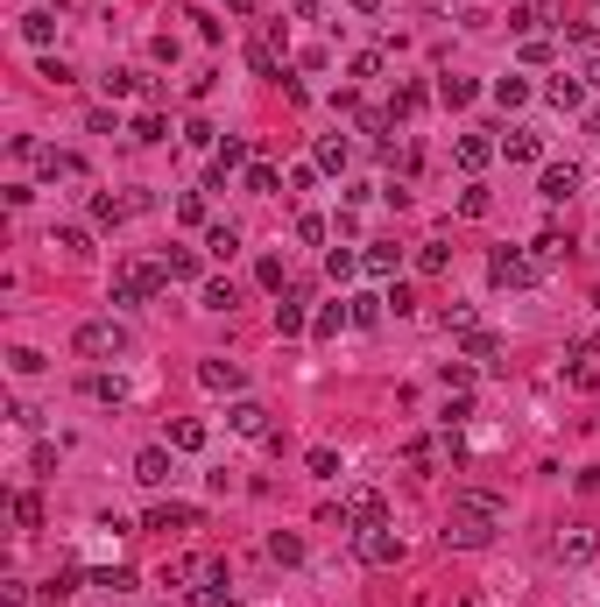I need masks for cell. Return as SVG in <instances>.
Listing matches in <instances>:
<instances>
[{"label": "cell", "mask_w": 600, "mask_h": 607, "mask_svg": "<svg viewBox=\"0 0 600 607\" xmlns=\"http://www.w3.org/2000/svg\"><path fill=\"white\" fill-rule=\"evenodd\" d=\"M71 346H78L85 361H128V325H120V318H85L78 332H71Z\"/></svg>", "instance_id": "cell-1"}, {"label": "cell", "mask_w": 600, "mask_h": 607, "mask_svg": "<svg viewBox=\"0 0 600 607\" xmlns=\"http://www.w3.org/2000/svg\"><path fill=\"white\" fill-rule=\"evenodd\" d=\"M163 262H128L120 276H113V290H107V304H120V311H135V304H149V297H163Z\"/></svg>", "instance_id": "cell-2"}, {"label": "cell", "mask_w": 600, "mask_h": 607, "mask_svg": "<svg viewBox=\"0 0 600 607\" xmlns=\"http://www.w3.org/2000/svg\"><path fill=\"white\" fill-rule=\"evenodd\" d=\"M488 276L502 283V290H530V283H537V262H530L522 247H494V255H488Z\"/></svg>", "instance_id": "cell-3"}, {"label": "cell", "mask_w": 600, "mask_h": 607, "mask_svg": "<svg viewBox=\"0 0 600 607\" xmlns=\"http://www.w3.org/2000/svg\"><path fill=\"white\" fill-rule=\"evenodd\" d=\"M354 551H360V565H403V537L396 529H354Z\"/></svg>", "instance_id": "cell-4"}, {"label": "cell", "mask_w": 600, "mask_h": 607, "mask_svg": "<svg viewBox=\"0 0 600 607\" xmlns=\"http://www.w3.org/2000/svg\"><path fill=\"white\" fill-rule=\"evenodd\" d=\"M488 537H494V523H481V516H460V508L445 516V544H452V551H481Z\"/></svg>", "instance_id": "cell-5"}, {"label": "cell", "mask_w": 600, "mask_h": 607, "mask_svg": "<svg viewBox=\"0 0 600 607\" xmlns=\"http://www.w3.org/2000/svg\"><path fill=\"white\" fill-rule=\"evenodd\" d=\"M452 508H460V516H481V523H502V516H509V502H502L494 487H460Z\"/></svg>", "instance_id": "cell-6"}, {"label": "cell", "mask_w": 600, "mask_h": 607, "mask_svg": "<svg viewBox=\"0 0 600 607\" xmlns=\"http://www.w3.org/2000/svg\"><path fill=\"white\" fill-rule=\"evenodd\" d=\"M135 480H141V487H170V480H177L170 445H141V452H135Z\"/></svg>", "instance_id": "cell-7"}, {"label": "cell", "mask_w": 600, "mask_h": 607, "mask_svg": "<svg viewBox=\"0 0 600 607\" xmlns=\"http://www.w3.org/2000/svg\"><path fill=\"white\" fill-rule=\"evenodd\" d=\"M198 382H205L212 396H241L247 374H241V361H219V353H212V361H198Z\"/></svg>", "instance_id": "cell-8"}, {"label": "cell", "mask_w": 600, "mask_h": 607, "mask_svg": "<svg viewBox=\"0 0 600 607\" xmlns=\"http://www.w3.org/2000/svg\"><path fill=\"white\" fill-rule=\"evenodd\" d=\"M347 523H354V529H382L388 523V502L375 495V487H360L354 502H347Z\"/></svg>", "instance_id": "cell-9"}, {"label": "cell", "mask_w": 600, "mask_h": 607, "mask_svg": "<svg viewBox=\"0 0 600 607\" xmlns=\"http://www.w3.org/2000/svg\"><path fill=\"white\" fill-rule=\"evenodd\" d=\"M283 43H290L283 28H269V36H254V43H247V71H254V78H275V50H283Z\"/></svg>", "instance_id": "cell-10"}, {"label": "cell", "mask_w": 600, "mask_h": 607, "mask_svg": "<svg viewBox=\"0 0 600 607\" xmlns=\"http://www.w3.org/2000/svg\"><path fill=\"white\" fill-rule=\"evenodd\" d=\"M36 170H43L50 184H78V177H85V162L64 156V149H36Z\"/></svg>", "instance_id": "cell-11"}, {"label": "cell", "mask_w": 600, "mask_h": 607, "mask_svg": "<svg viewBox=\"0 0 600 607\" xmlns=\"http://www.w3.org/2000/svg\"><path fill=\"white\" fill-rule=\"evenodd\" d=\"M537 191H544V205H565V198H579V170H573V162H551Z\"/></svg>", "instance_id": "cell-12"}, {"label": "cell", "mask_w": 600, "mask_h": 607, "mask_svg": "<svg viewBox=\"0 0 600 607\" xmlns=\"http://www.w3.org/2000/svg\"><path fill=\"white\" fill-rule=\"evenodd\" d=\"M226 424H233L241 438H275V431H269V410H262V403H233V410H226Z\"/></svg>", "instance_id": "cell-13"}, {"label": "cell", "mask_w": 600, "mask_h": 607, "mask_svg": "<svg viewBox=\"0 0 600 607\" xmlns=\"http://www.w3.org/2000/svg\"><path fill=\"white\" fill-rule=\"evenodd\" d=\"M565 255H573V240H565V234H537V240H530V262H537V276H551Z\"/></svg>", "instance_id": "cell-14"}, {"label": "cell", "mask_w": 600, "mask_h": 607, "mask_svg": "<svg viewBox=\"0 0 600 607\" xmlns=\"http://www.w3.org/2000/svg\"><path fill=\"white\" fill-rule=\"evenodd\" d=\"M149 529H198V508L191 502H156L149 508Z\"/></svg>", "instance_id": "cell-15"}, {"label": "cell", "mask_w": 600, "mask_h": 607, "mask_svg": "<svg viewBox=\"0 0 600 607\" xmlns=\"http://www.w3.org/2000/svg\"><path fill=\"white\" fill-rule=\"evenodd\" d=\"M191 607H233V586H226V565H212V580L191 586Z\"/></svg>", "instance_id": "cell-16"}, {"label": "cell", "mask_w": 600, "mask_h": 607, "mask_svg": "<svg viewBox=\"0 0 600 607\" xmlns=\"http://www.w3.org/2000/svg\"><path fill=\"white\" fill-rule=\"evenodd\" d=\"M594 551H600V537H594V529H565V537H558V558H565V565H586Z\"/></svg>", "instance_id": "cell-17"}, {"label": "cell", "mask_w": 600, "mask_h": 607, "mask_svg": "<svg viewBox=\"0 0 600 607\" xmlns=\"http://www.w3.org/2000/svg\"><path fill=\"white\" fill-rule=\"evenodd\" d=\"M163 445H170V452H198V445H205V424H198V417H177V424L163 431Z\"/></svg>", "instance_id": "cell-18"}, {"label": "cell", "mask_w": 600, "mask_h": 607, "mask_svg": "<svg viewBox=\"0 0 600 607\" xmlns=\"http://www.w3.org/2000/svg\"><path fill=\"white\" fill-rule=\"evenodd\" d=\"M85 396H92V403H113V410H120V403H128V382H120V374H85Z\"/></svg>", "instance_id": "cell-19"}, {"label": "cell", "mask_w": 600, "mask_h": 607, "mask_svg": "<svg viewBox=\"0 0 600 607\" xmlns=\"http://www.w3.org/2000/svg\"><path fill=\"white\" fill-rule=\"evenodd\" d=\"M544 99L558 106V113H579V99H586V85H579V78H551V85H544Z\"/></svg>", "instance_id": "cell-20"}, {"label": "cell", "mask_w": 600, "mask_h": 607, "mask_svg": "<svg viewBox=\"0 0 600 607\" xmlns=\"http://www.w3.org/2000/svg\"><path fill=\"white\" fill-rule=\"evenodd\" d=\"M247 191H254V198H275V191H283V170H275V162H247Z\"/></svg>", "instance_id": "cell-21"}, {"label": "cell", "mask_w": 600, "mask_h": 607, "mask_svg": "<svg viewBox=\"0 0 600 607\" xmlns=\"http://www.w3.org/2000/svg\"><path fill=\"white\" fill-rule=\"evenodd\" d=\"M205 255H212V262H233V255H241V234H233V226H205Z\"/></svg>", "instance_id": "cell-22"}, {"label": "cell", "mask_w": 600, "mask_h": 607, "mask_svg": "<svg viewBox=\"0 0 600 607\" xmlns=\"http://www.w3.org/2000/svg\"><path fill=\"white\" fill-rule=\"evenodd\" d=\"M163 276H170V283H198V255H191V247H170Z\"/></svg>", "instance_id": "cell-23"}, {"label": "cell", "mask_w": 600, "mask_h": 607, "mask_svg": "<svg viewBox=\"0 0 600 607\" xmlns=\"http://www.w3.org/2000/svg\"><path fill=\"white\" fill-rule=\"evenodd\" d=\"M460 353H466V361H494V353H502V340L473 325V332H460Z\"/></svg>", "instance_id": "cell-24"}, {"label": "cell", "mask_w": 600, "mask_h": 607, "mask_svg": "<svg viewBox=\"0 0 600 607\" xmlns=\"http://www.w3.org/2000/svg\"><path fill=\"white\" fill-rule=\"evenodd\" d=\"M275 332H283V340L304 332V297H283V304H275Z\"/></svg>", "instance_id": "cell-25"}, {"label": "cell", "mask_w": 600, "mask_h": 607, "mask_svg": "<svg viewBox=\"0 0 600 607\" xmlns=\"http://www.w3.org/2000/svg\"><path fill=\"white\" fill-rule=\"evenodd\" d=\"M502 156H509V162H537V156H544V141H537V134H509V141H502Z\"/></svg>", "instance_id": "cell-26"}, {"label": "cell", "mask_w": 600, "mask_h": 607, "mask_svg": "<svg viewBox=\"0 0 600 607\" xmlns=\"http://www.w3.org/2000/svg\"><path fill=\"white\" fill-rule=\"evenodd\" d=\"M396 262H403V247H388V240H375V247L360 255V268H367V276H388Z\"/></svg>", "instance_id": "cell-27"}, {"label": "cell", "mask_w": 600, "mask_h": 607, "mask_svg": "<svg viewBox=\"0 0 600 607\" xmlns=\"http://www.w3.org/2000/svg\"><path fill=\"white\" fill-rule=\"evenodd\" d=\"M22 36L36 43V50H50V43H57V22L43 15V7H36V15H22Z\"/></svg>", "instance_id": "cell-28"}, {"label": "cell", "mask_w": 600, "mask_h": 607, "mask_svg": "<svg viewBox=\"0 0 600 607\" xmlns=\"http://www.w3.org/2000/svg\"><path fill=\"white\" fill-rule=\"evenodd\" d=\"M452 156H460V170H481V162L494 156V141H481V134H460V149H452Z\"/></svg>", "instance_id": "cell-29"}, {"label": "cell", "mask_w": 600, "mask_h": 607, "mask_svg": "<svg viewBox=\"0 0 600 607\" xmlns=\"http://www.w3.org/2000/svg\"><path fill=\"white\" fill-rule=\"evenodd\" d=\"M128 198H113V191H99V198H92V219H99V226H120V219H128Z\"/></svg>", "instance_id": "cell-30"}, {"label": "cell", "mask_w": 600, "mask_h": 607, "mask_svg": "<svg viewBox=\"0 0 600 607\" xmlns=\"http://www.w3.org/2000/svg\"><path fill=\"white\" fill-rule=\"evenodd\" d=\"M445 262H452L445 240H424V247H417V268H424V276H445Z\"/></svg>", "instance_id": "cell-31"}, {"label": "cell", "mask_w": 600, "mask_h": 607, "mask_svg": "<svg viewBox=\"0 0 600 607\" xmlns=\"http://www.w3.org/2000/svg\"><path fill=\"white\" fill-rule=\"evenodd\" d=\"M241 162H247V141H241V134H226V141H219V162H212V170H226V177H233Z\"/></svg>", "instance_id": "cell-32"}, {"label": "cell", "mask_w": 600, "mask_h": 607, "mask_svg": "<svg viewBox=\"0 0 600 607\" xmlns=\"http://www.w3.org/2000/svg\"><path fill=\"white\" fill-rule=\"evenodd\" d=\"M424 106H431L424 85H396V106H388V113H424Z\"/></svg>", "instance_id": "cell-33"}, {"label": "cell", "mask_w": 600, "mask_h": 607, "mask_svg": "<svg viewBox=\"0 0 600 607\" xmlns=\"http://www.w3.org/2000/svg\"><path fill=\"white\" fill-rule=\"evenodd\" d=\"M205 311H241V290L233 283H205Z\"/></svg>", "instance_id": "cell-34"}, {"label": "cell", "mask_w": 600, "mask_h": 607, "mask_svg": "<svg viewBox=\"0 0 600 607\" xmlns=\"http://www.w3.org/2000/svg\"><path fill=\"white\" fill-rule=\"evenodd\" d=\"M92 586H107V593H135V572H128V565H107V572H92Z\"/></svg>", "instance_id": "cell-35"}, {"label": "cell", "mask_w": 600, "mask_h": 607, "mask_svg": "<svg viewBox=\"0 0 600 607\" xmlns=\"http://www.w3.org/2000/svg\"><path fill=\"white\" fill-rule=\"evenodd\" d=\"M494 99H502V106H522V99H530V78H516V71H509V78H494Z\"/></svg>", "instance_id": "cell-36"}, {"label": "cell", "mask_w": 600, "mask_h": 607, "mask_svg": "<svg viewBox=\"0 0 600 607\" xmlns=\"http://www.w3.org/2000/svg\"><path fill=\"white\" fill-rule=\"evenodd\" d=\"M50 247H64V255H85V247H92V234H85V226H57Z\"/></svg>", "instance_id": "cell-37"}, {"label": "cell", "mask_w": 600, "mask_h": 607, "mask_svg": "<svg viewBox=\"0 0 600 607\" xmlns=\"http://www.w3.org/2000/svg\"><path fill=\"white\" fill-rule=\"evenodd\" d=\"M163 113H141V120H135V141H141V149H156V141H163Z\"/></svg>", "instance_id": "cell-38"}, {"label": "cell", "mask_w": 600, "mask_h": 607, "mask_svg": "<svg viewBox=\"0 0 600 607\" xmlns=\"http://www.w3.org/2000/svg\"><path fill=\"white\" fill-rule=\"evenodd\" d=\"M318 162H326V170H347V134H326V141H318Z\"/></svg>", "instance_id": "cell-39"}, {"label": "cell", "mask_w": 600, "mask_h": 607, "mask_svg": "<svg viewBox=\"0 0 600 607\" xmlns=\"http://www.w3.org/2000/svg\"><path fill=\"white\" fill-rule=\"evenodd\" d=\"M382 304H388V297H347V311H354V325H375V318H382Z\"/></svg>", "instance_id": "cell-40"}, {"label": "cell", "mask_w": 600, "mask_h": 607, "mask_svg": "<svg viewBox=\"0 0 600 607\" xmlns=\"http://www.w3.org/2000/svg\"><path fill=\"white\" fill-rule=\"evenodd\" d=\"M269 558H275V565H297V558H304V544H297V537H283V529H275V537H269Z\"/></svg>", "instance_id": "cell-41"}, {"label": "cell", "mask_w": 600, "mask_h": 607, "mask_svg": "<svg viewBox=\"0 0 600 607\" xmlns=\"http://www.w3.org/2000/svg\"><path fill=\"white\" fill-rule=\"evenodd\" d=\"M78 586H85V572H78V565H64V572H57L43 593H50V601H64V593H78Z\"/></svg>", "instance_id": "cell-42"}, {"label": "cell", "mask_w": 600, "mask_h": 607, "mask_svg": "<svg viewBox=\"0 0 600 607\" xmlns=\"http://www.w3.org/2000/svg\"><path fill=\"white\" fill-rule=\"evenodd\" d=\"M339 325H354V311H347V304H326V311H318V340H332Z\"/></svg>", "instance_id": "cell-43"}, {"label": "cell", "mask_w": 600, "mask_h": 607, "mask_svg": "<svg viewBox=\"0 0 600 607\" xmlns=\"http://www.w3.org/2000/svg\"><path fill=\"white\" fill-rule=\"evenodd\" d=\"M311 474H318V480H339V452H332V445H311Z\"/></svg>", "instance_id": "cell-44"}, {"label": "cell", "mask_w": 600, "mask_h": 607, "mask_svg": "<svg viewBox=\"0 0 600 607\" xmlns=\"http://www.w3.org/2000/svg\"><path fill=\"white\" fill-rule=\"evenodd\" d=\"M177 219H184V226H205V198H198V191H184V198H177Z\"/></svg>", "instance_id": "cell-45"}, {"label": "cell", "mask_w": 600, "mask_h": 607, "mask_svg": "<svg viewBox=\"0 0 600 607\" xmlns=\"http://www.w3.org/2000/svg\"><path fill=\"white\" fill-rule=\"evenodd\" d=\"M438 99H445V106H466V99H473V85H466V78H438Z\"/></svg>", "instance_id": "cell-46"}, {"label": "cell", "mask_w": 600, "mask_h": 607, "mask_svg": "<svg viewBox=\"0 0 600 607\" xmlns=\"http://www.w3.org/2000/svg\"><path fill=\"white\" fill-rule=\"evenodd\" d=\"M15 523L36 529V523H43V502H36V495H15Z\"/></svg>", "instance_id": "cell-47"}, {"label": "cell", "mask_w": 600, "mask_h": 607, "mask_svg": "<svg viewBox=\"0 0 600 607\" xmlns=\"http://www.w3.org/2000/svg\"><path fill=\"white\" fill-rule=\"evenodd\" d=\"M396 128V113H382V106H367V113H360V134H388Z\"/></svg>", "instance_id": "cell-48"}, {"label": "cell", "mask_w": 600, "mask_h": 607, "mask_svg": "<svg viewBox=\"0 0 600 607\" xmlns=\"http://www.w3.org/2000/svg\"><path fill=\"white\" fill-rule=\"evenodd\" d=\"M488 205H494V198H488V191H481V184H473V191H466V198H460V212H466V219H488Z\"/></svg>", "instance_id": "cell-49"}, {"label": "cell", "mask_w": 600, "mask_h": 607, "mask_svg": "<svg viewBox=\"0 0 600 607\" xmlns=\"http://www.w3.org/2000/svg\"><path fill=\"white\" fill-rule=\"evenodd\" d=\"M254 276H262V290H283V255H262V268H254Z\"/></svg>", "instance_id": "cell-50"}, {"label": "cell", "mask_w": 600, "mask_h": 607, "mask_svg": "<svg viewBox=\"0 0 600 607\" xmlns=\"http://www.w3.org/2000/svg\"><path fill=\"white\" fill-rule=\"evenodd\" d=\"M7 361H15V374H43V353H36V346H15Z\"/></svg>", "instance_id": "cell-51"}, {"label": "cell", "mask_w": 600, "mask_h": 607, "mask_svg": "<svg viewBox=\"0 0 600 607\" xmlns=\"http://www.w3.org/2000/svg\"><path fill=\"white\" fill-rule=\"evenodd\" d=\"M445 389H460V396H466V389H473V368H466V361H445Z\"/></svg>", "instance_id": "cell-52"}, {"label": "cell", "mask_w": 600, "mask_h": 607, "mask_svg": "<svg viewBox=\"0 0 600 607\" xmlns=\"http://www.w3.org/2000/svg\"><path fill=\"white\" fill-rule=\"evenodd\" d=\"M573 43H586V50L600 57V15H594V22H573Z\"/></svg>", "instance_id": "cell-53"}, {"label": "cell", "mask_w": 600, "mask_h": 607, "mask_svg": "<svg viewBox=\"0 0 600 607\" xmlns=\"http://www.w3.org/2000/svg\"><path fill=\"white\" fill-rule=\"evenodd\" d=\"M297 240H311V247H318V240H326V219H318V212H304V219H297Z\"/></svg>", "instance_id": "cell-54"}, {"label": "cell", "mask_w": 600, "mask_h": 607, "mask_svg": "<svg viewBox=\"0 0 600 607\" xmlns=\"http://www.w3.org/2000/svg\"><path fill=\"white\" fill-rule=\"evenodd\" d=\"M326 268H332V283H347V276H354L360 262H354V255H339V247H332V255H326Z\"/></svg>", "instance_id": "cell-55"}, {"label": "cell", "mask_w": 600, "mask_h": 607, "mask_svg": "<svg viewBox=\"0 0 600 607\" xmlns=\"http://www.w3.org/2000/svg\"><path fill=\"white\" fill-rule=\"evenodd\" d=\"M509 28H522V36H530V28H544V15H537V7H509Z\"/></svg>", "instance_id": "cell-56"}, {"label": "cell", "mask_w": 600, "mask_h": 607, "mask_svg": "<svg viewBox=\"0 0 600 607\" xmlns=\"http://www.w3.org/2000/svg\"><path fill=\"white\" fill-rule=\"evenodd\" d=\"M113 92V99H128V92H135V71H107V78H99Z\"/></svg>", "instance_id": "cell-57"}, {"label": "cell", "mask_w": 600, "mask_h": 607, "mask_svg": "<svg viewBox=\"0 0 600 607\" xmlns=\"http://www.w3.org/2000/svg\"><path fill=\"white\" fill-rule=\"evenodd\" d=\"M445 325L452 332H473V304H445Z\"/></svg>", "instance_id": "cell-58"}, {"label": "cell", "mask_w": 600, "mask_h": 607, "mask_svg": "<svg viewBox=\"0 0 600 607\" xmlns=\"http://www.w3.org/2000/svg\"><path fill=\"white\" fill-rule=\"evenodd\" d=\"M466 417H473V403H466V396H452V403H445V431H460Z\"/></svg>", "instance_id": "cell-59"}, {"label": "cell", "mask_w": 600, "mask_h": 607, "mask_svg": "<svg viewBox=\"0 0 600 607\" xmlns=\"http://www.w3.org/2000/svg\"><path fill=\"white\" fill-rule=\"evenodd\" d=\"M226 7H233V15H254V7H262V0H226Z\"/></svg>", "instance_id": "cell-60"}, {"label": "cell", "mask_w": 600, "mask_h": 607, "mask_svg": "<svg viewBox=\"0 0 600 607\" xmlns=\"http://www.w3.org/2000/svg\"><path fill=\"white\" fill-rule=\"evenodd\" d=\"M318 7H326V0H297V15H318Z\"/></svg>", "instance_id": "cell-61"}, {"label": "cell", "mask_w": 600, "mask_h": 607, "mask_svg": "<svg viewBox=\"0 0 600 607\" xmlns=\"http://www.w3.org/2000/svg\"><path fill=\"white\" fill-rule=\"evenodd\" d=\"M586 85H600V57H594V64H586Z\"/></svg>", "instance_id": "cell-62"}, {"label": "cell", "mask_w": 600, "mask_h": 607, "mask_svg": "<svg viewBox=\"0 0 600 607\" xmlns=\"http://www.w3.org/2000/svg\"><path fill=\"white\" fill-rule=\"evenodd\" d=\"M586 134H600V106H594V113H586Z\"/></svg>", "instance_id": "cell-63"}, {"label": "cell", "mask_w": 600, "mask_h": 607, "mask_svg": "<svg viewBox=\"0 0 600 607\" xmlns=\"http://www.w3.org/2000/svg\"><path fill=\"white\" fill-rule=\"evenodd\" d=\"M354 7H360V15H375V7H382V0H354Z\"/></svg>", "instance_id": "cell-64"}]
</instances>
